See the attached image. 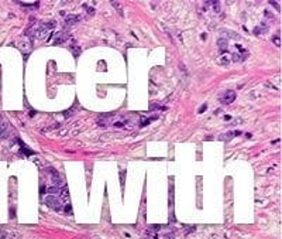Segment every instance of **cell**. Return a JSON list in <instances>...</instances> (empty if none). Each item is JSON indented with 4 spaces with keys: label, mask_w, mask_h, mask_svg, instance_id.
I'll use <instances>...</instances> for the list:
<instances>
[{
    "label": "cell",
    "mask_w": 282,
    "mask_h": 239,
    "mask_svg": "<svg viewBox=\"0 0 282 239\" xmlns=\"http://www.w3.org/2000/svg\"><path fill=\"white\" fill-rule=\"evenodd\" d=\"M45 204L49 207V208L52 209H56V211H61L62 207H61V202H59V200L56 198L55 195H48L47 198H45Z\"/></svg>",
    "instance_id": "obj_1"
},
{
    "label": "cell",
    "mask_w": 282,
    "mask_h": 239,
    "mask_svg": "<svg viewBox=\"0 0 282 239\" xmlns=\"http://www.w3.org/2000/svg\"><path fill=\"white\" fill-rule=\"evenodd\" d=\"M234 99H236V92L234 91H227L220 96V100L224 105H230L231 102H234Z\"/></svg>",
    "instance_id": "obj_2"
},
{
    "label": "cell",
    "mask_w": 282,
    "mask_h": 239,
    "mask_svg": "<svg viewBox=\"0 0 282 239\" xmlns=\"http://www.w3.org/2000/svg\"><path fill=\"white\" fill-rule=\"evenodd\" d=\"M217 44H219V47H220V50H221L223 52L227 51V48H229V41H227L226 38H223V37H221V38H219Z\"/></svg>",
    "instance_id": "obj_3"
},
{
    "label": "cell",
    "mask_w": 282,
    "mask_h": 239,
    "mask_svg": "<svg viewBox=\"0 0 282 239\" xmlns=\"http://www.w3.org/2000/svg\"><path fill=\"white\" fill-rule=\"evenodd\" d=\"M220 34H229V37H231L233 40H240V35L236 33V31H230V30H226V28H221Z\"/></svg>",
    "instance_id": "obj_4"
},
{
    "label": "cell",
    "mask_w": 282,
    "mask_h": 239,
    "mask_svg": "<svg viewBox=\"0 0 282 239\" xmlns=\"http://www.w3.org/2000/svg\"><path fill=\"white\" fill-rule=\"evenodd\" d=\"M58 192H59V187H58V185H49V187L47 188L48 195H56Z\"/></svg>",
    "instance_id": "obj_5"
},
{
    "label": "cell",
    "mask_w": 282,
    "mask_h": 239,
    "mask_svg": "<svg viewBox=\"0 0 282 239\" xmlns=\"http://www.w3.org/2000/svg\"><path fill=\"white\" fill-rule=\"evenodd\" d=\"M229 62H231V57L229 55V54H223V55L220 57V64L221 65H227Z\"/></svg>",
    "instance_id": "obj_6"
},
{
    "label": "cell",
    "mask_w": 282,
    "mask_h": 239,
    "mask_svg": "<svg viewBox=\"0 0 282 239\" xmlns=\"http://www.w3.org/2000/svg\"><path fill=\"white\" fill-rule=\"evenodd\" d=\"M76 21H79L78 16H68L65 23H66V24H72V23H76Z\"/></svg>",
    "instance_id": "obj_7"
},
{
    "label": "cell",
    "mask_w": 282,
    "mask_h": 239,
    "mask_svg": "<svg viewBox=\"0 0 282 239\" xmlns=\"http://www.w3.org/2000/svg\"><path fill=\"white\" fill-rule=\"evenodd\" d=\"M272 43L277 45V47H281V37H279V34L275 35V37H272Z\"/></svg>",
    "instance_id": "obj_8"
},
{
    "label": "cell",
    "mask_w": 282,
    "mask_h": 239,
    "mask_svg": "<svg viewBox=\"0 0 282 239\" xmlns=\"http://www.w3.org/2000/svg\"><path fill=\"white\" fill-rule=\"evenodd\" d=\"M150 109L151 110H158V109H165L162 105H157V103H151L150 105Z\"/></svg>",
    "instance_id": "obj_9"
},
{
    "label": "cell",
    "mask_w": 282,
    "mask_h": 239,
    "mask_svg": "<svg viewBox=\"0 0 282 239\" xmlns=\"http://www.w3.org/2000/svg\"><path fill=\"white\" fill-rule=\"evenodd\" d=\"M72 52H74V57H79V54H81V47L75 45V47L72 48Z\"/></svg>",
    "instance_id": "obj_10"
},
{
    "label": "cell",
    "mask_w": 282,
    "mask_h": 239,
    "mask_svg": "<svg viewBox=\"0 0 282 239\" xmlns=\"http://www.w3.org/2000/svg\"><path fill=\"white\" fill-rule=\"evenodd\" d=\"M148 123H150V119H144L143 122H140V125H141V126H145V125H148Z\"/></svg>",
    "instance_id": "obj_11"
}]
</instances>
